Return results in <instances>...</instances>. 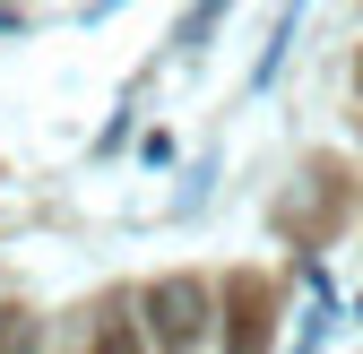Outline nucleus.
I'll return each instance as SVG.
<instances>
[{
  "label": "nucleus",
  "mask_w": 363,
  "mask_h": 354,
  "mask_svg": "<svg viewBox=\"0 0 363 354\" xmlns=\"http://www.w3.org/2000/svg\"><path fill=\"white\" fill-rule=\"evenodd\" d=\"M199 312H208V294H199L191 277H164V285H156V329H164L173 354H191V346H199Z\"/></svg>",
  "instance_id": "f257e3e1"
},
{
  "label": "nucleus",
  "mask_w": 363,
  "mask_h": 354,
  "mask_svg": "<svg viewBox=\"0 0 363 354\" xmlns=\"http://www.w3.org/2000/svg\"><path fill=\"white\" fill-rule=\"evenodd\" d=\"M96 354H139V337H130V329H121V320H113V329H104V346H96Z\"/></svg>",
  "instance_id": "f03ea898"
}]
</instances>
